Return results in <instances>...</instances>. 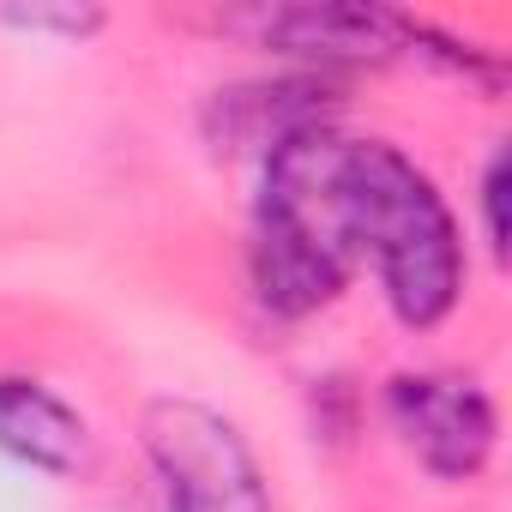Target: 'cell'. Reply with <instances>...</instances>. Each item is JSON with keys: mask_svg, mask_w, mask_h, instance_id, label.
<instances>
[{"mask_svg": "<svg viewBox=\"0 0 512 512\" xmlns=\"http://www.w3.org/2000/svg\"><path fill=\"white\" fill-rule=\"evenodd\" d=\"M344 217L356 260H374L386 308L434 332L464 296V241L440 187L386 139H344Z\"/></svg>", "mask_w": 512, "mask_h": 512, "instance_id": "6da1fadb", "label": "cell"}, {"mask_svg": "<svg viewBox=\"0 0 512 512\" xmlns=\"http://www.w3.org/2000/svg\"><path fill=\"white\" fill-rule=\"evenodd\" d=\"M344 133L314 127L266 157L260 205H253V247L247 272L253 296L278 320H308L332 308L350 284L356 241L344 217Z\"/></svg>", "mask_w": 512, "mask_h": 512, "instance_id": "7a4b0ae2", "label": "cell"}, {"mask_svg": "<svg viewBox=\"0 0 512 512\" xmlns=\"http://www.w3.org/2000/svg\"><path fill=\"white\" fill-rule=\"evenodd\" d=\"M235 31H253V43H266L290 61L308 67H392V61H434L446 73H464L488 91H500V67L458 43L452 31H434L428 19L392 13V7H362V0H302V7H260L235 13Z\"/></svg>", "mask_w": 512, "mask_h": 512, "instance_id": "3957f363", "label": "cell"}, {"mask_svg": "<svg viewBox=\"0 0 512 512\" xmlns=\"http://www.w3.org/2000/svg\"><path fill=\"white\" fill-rule=\"evenodd\" d=\"M139 434L163 512H272L260 458L223 410L199 398H157Z\"/></svg>", "mask_w": 512, "mask_h": 512, "instance_id": "277c9868", "label": "cell"}, {"mask_svg": "<svg viewBox=\"0 0 512 512\" xmlns=\"http://www.w3.org/2000/svg\"><path fill=\"white\" fill-rule=\"evenodd\" d=\"M386 416L398 440L416 452V464L440 482H470L488 470L500 416L494 398L452 368H422V374H392L386 380Z\"/></svg>", "mask_w": 512, "mask_h": 512, "instance_id": "5b68a950", "label": "cell"}, {"mask_svg": "<svg viewBox=\"0 0 512 512\" xmlns=\"http://www.w3.org/2000/svg\"><path fill=\"white\" fill-rule=\"evenodd\" d=\"M205 127H211L217 151H260V157H272L278 145H290V139H302L314 127H338V85H326V73L229 85V91L211 97Z\"/></svg>", "mask_w": 512, "mask_h": 512, "instance_id": "8992f818", "label": "cell"}, {"mask_svg": "<svg viewBox=\"0 0 512 512\" xmlns=\"http://www.w3.org/2000/svg\"><path fill=\"white\" fill-rule=\"evenodd\" d=\"M85 416L31 374H0V452L43 476H73L85 464Z\"/></svg>", "mask_w": 512, "mask_h": 512, "instance_id": "52a82bcc", "label": "cell"}, {"mask_svg": "<svg viewBox=\"0 0 512 512\" xmlns=\"http://www.w3.org/2000/svg\"><path fill=\"white\" fill-rule=\"evenodd\" d=\"M0 25L7 31H31V37H67L85 43L109 25L103 7H0Z\"/></svg>", "mask_w": 512, "mask_h": 512, "instance_id": "ba28073f", "label": "cell"}, {"mask_svg": "<svg viewBox=\"0 0 512 512\" xmlns=\"http://www.w3.org/2000/svg\"><path fill=\"white\" fill-rule=\"evenodd\" d=\"M506 193H512V157L494 151L482 169V229H488V253L506 260Z\"/></svg>", "mask_w": 512, "mask_h": 512, "instance_id": "9c48e42d", "label": "cell"}]
</instances>
